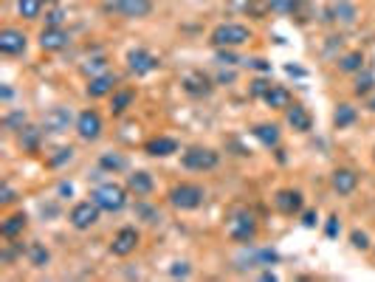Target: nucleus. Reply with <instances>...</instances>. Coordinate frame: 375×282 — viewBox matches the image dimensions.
I'll return each instance as SVG.
<instances>
[{
  "mask_svg": "<svg viewBox=\"0 0 375 282\" xmlns=\"http://www.w3.org/2000/svg\"><path fill=\"white\" fill-rule=\"evenodd\" d=\"M209 40H212L214 48H234V46H243V43L252 40V28L243 26V23H221V26L212 28Z\"/></svg>",
  "mask_w": 375,
  "mask_h": 282,
  "instance_id": "f257e3e1",
  "label": "nucleus"
},
{
  "mask_svg": "<svg viewBox=\"0 0 375 282\" xmlns=\"http://www.w3.org/2000/svg\"><path fill=\"white\" fill-rule=\"evenodd\" d=\"M170 203L175 206V209H181V212H192V209H198V206H203V201H206V190L201 183H178V186H172L170 190Z\"/></svg>",
  "mask_w": 375,
  "mask_h": 282,
  "instance_id": "f03ea898",
  "label": "nucleus"
},
{
  "mask_svg": "<svg viewBox=\"0 0 375 282\" xmlns=\"http://www.w3.org/2000/svg\"><path fill=\"white\" fill-rule=\"evenodd\" d=\"M90 201L97 203L102 212H121L124 206H128V190L124 186H119V183H102V186H97V190L90 192Z\"/></svg>",
  "mask_w": 375,
  "mask_h": 282,
  "instance_id": "7ed1b4c3",
  "label": "nucleus"
},
{
  "mask_svg": "<svg viewBox=\"0 0 375 282\" xmlns=\"http://www.w3.org/2000/svg\"><path fill=\"white\" fill-rule=\"evenodd\" d=\"M229 237L234 243H252L257 237V217L248 209H234L229 217Z\"/></svg>",
  "mask_w": 375,
  "mask_h": 282,
  "instance_id": "20e7f679",
  "label": "nucleus"
},
{
  "mask_svg": "<svg viewBox=\"0 0 375 282\" xmlns=\"http://www.w3.org/2000/svg\"><path fill=\"white\" fill-rule=\"evenodd\" d=\"M183 167L192 170V172H206V170H214L217 161H221V155H217L212 147H190L183 152Z\"/></svg>",
  "mask_w": 375,
  "mask_h": 282,
  "instance_id": "39448f33",
  "label": "nucleus"
},
{
  "mask_svg": "<svg viewBox=\"0 0 375 282\" xmlns=\"http://www.w3.org/2000/svg\"><path fill=\"white\" fill-rule=\"evenodd\" d=\"M139 240H141V234H139L136 226L119 229L116 237H113V243H110V254H113V257H130L136 248H139Z\"/></svg>",
  "mask_w": 375,
  "mask_h": 282,
  "instance_id": "423d86ee",
  "label": "nucleus"
},
{
  "mask_svg": "<svg viewBox=\"0 0 375 282\" xmlns=\"http://www.w3.org/2000/svg\"><path fill=\"white\" fill-rule=\"evenodd\" d=\"M99 206L93 203V201H79L74 209H71V214H68V221H71V226L74 229H79V232H85V229H90L93 223L99 221Z\"/></svg>",
  "mask_w": 375,
  "mask_h": 282,
  "instance_id": "0eeeda50",
  "label": "nucleus"
},
{
  "mask_svg": "<svg viewBox=\"0 0 375 282\" xmlns=\"http://www.w3.org/2000/svg\"><path fill=\"white\" fill-rule=\"evenodd\" d=\"M128 66H130V71L136 77H147L152 71H159L161 59L155 54H150V51H144V48H133V51H128Z\"/></svg>",
  "mask_w": 375,
  "mask_h": 282,
  "instance_id": "6e6552de",
  "label": "nucleus"
},
{
  "mask_svg": "<svg viewBox=\"0 0 375 282\" xmlns=\"http://www.w3.org/2000/svg\"><path fill=\"white\" fill-rule=\"evenodd\" d=\"M77 136L82 141H97L102 136V116L97 110H82L77 116Z\"/></svg>",
  "mask_w": 375,
  "mask_h": 282,
  "instance_id": "1a4fd4ad",
  "label": "nucleus"
},
{
  "mask_svg": "<svg viewBox=\"0 0 375 282\" xmlns=\"http://www.w3.org/2000/svg\"><path fill=\"white\" fill-rule=\"evenodd\" d=\"M108 9L124 14V17H147L152 12V0H113V3H108Z\"/></svg>",
  "mask_w": 375,
  "mask_h": 282,
  "instance_id": "9d476101",
  "label": "nucleus"
},
{
  "mask_svg": "<svg viewBox=\"0 0 375 282\" xmlns=\"http://www.w3.org/2000/svg\"><path fill=\"white\" fill-rule=\"evenodd\" d=\"M26 34L20 28H3L0 31V51H3L6 57H17L26 51Z\"/></svg>",
  "mask_w": 375,
  "mask_h": 282,
  "instance_id": "9b49d317",
  "label": "nucleus"
},
{
  "mask_svg": "<svg viewBox=\"0 0 375 282\" xmlns=\"http://www.w3.org/2000/svg\"><path fill=\"white\" fill-rule=\"evenodd\" d=\"M68 31L65 28H59V26H48L43 28V34H40V48L43 51H62V48H68Z\"/></svg>",
  "mask_w": 375,
  "mask_h": 282,
  "instance_id": "f8f14e48",
  "label": "nucleus"
},
{
  "mask_svg": "<svg viewBox=\"0 0 375 282\" xmlns=\"http://www.w3.org/2000/svg\"><path fill=\"white\" fill-rule=\"evenodd\" d=\"M274 206L283 212V214H296V212H302L305 198H302L299 190H279V192L274 195Z\"/></svg>",
  "mask_w": 375,
  "mask_h": 282,
  "instance_id": "ddd939ff",
  "label": "nucleus"
},
{
  "mask_svg": "<svg viewBox=\"0 0 375 282\" xmlns=\"http://www.w3.org/2000/svg\"><path fill=\"white\" fill-rule=\"evenodd\" d=\"M330 186H333L338 195H353L356 186H358V175L353 170H347V167H341V170H336L330 175Z\"/></svg>",
  "mask_w": 375,
  "mask_h": 282,
  "instance_id": "4468645a",
  "label": "nucleus"
},
{
  "mask_svg": "<svg viewBox=\"0 0 375 282\" xmlns=\"http://www.w3.org/2000/svg\"><path fill=\"white\" fill-rule=\"evenodd\" d=\"M144 152L150 155V159H167V155L178 152V141L170 139V136H155L144 144Z\"/></svg>",
  "mask_w": 375,
  "mask_h": 282,
  "instance_id": "2eb2a0df",
  "label": "nucleus"
},
{
  "mask_svg": "<svg viewBox=\"0 0 375 282\" xmlns=\"http://www.w3.org/2000/svg\"><path fill=\"white\" fill-rule=\"evenodd\" d=\"M183 90L186 93H192V97H206V93L212 90V79L203 74V71H190V74H183Z\"/></svg>",
  "mask_w": 375,
  "mask_h": 282,
  "instance_id": "dca6fc26",
  "label": "nucleus"
},
{
  "mask_svg": "<svg viewBox=\"0 0 375 282\" xmlns=\"http://www.w3.org/2000/svg\"><path fill=\"white\" fill-rule=\"evenodd\" d=\"M128 190L136 192V198H147V195H152V190H155V181H152L150 172L139 170V172H133V175L128 178Z\"/></svg>",
  "mask_w": 375,
  "mask_h": 282,
  "instance_id": "f3484780",
  "label": "nucleus"
},
{
  "mask_svg": "<svg viewBox=\"0 0 375 282\" xmlns=\"http://www.w3.org/2000/svg\"><path fill=\"white\" fill-rule=\"evenodd\" d=\"M113 85H116V77H113V74L90 77V82H88V97H90V99H102V97H108V93H113Z\"/></svg>",
  "mask_w": 375,
  "mask_h": 282,
  "instance_id": "a211bd4d",
  "label": "nucleus"
},
{
  "mask_svg": "<svg viewBox=\"0 0 375 282\" xmlns=\"http://www.w3.org/2000/svg\"><path fill=\"white\" fill-rule=\"evenodd\" d=\"M68 124H71V110H65V108H54V110L45 116L43 128H45L48 133H65Z\"/></svg>",
  "mask_w": 375,
  "mask_h": 282,
  "instance_id": "6ab92c4d",
  "label": "nucleus"
},
{
  "mask_svg": "<svg viewBox=\"0 0 375 282\" xmlns=\"http://www.w3.org/2000/svg\"><path fill=\"white\" fill-rule=\"evenodd\" d=\"M26 226H28V217H26V212H17V214L6 217V221L0 223V234H3L6 240H14L17 234H23V232H26Z\"/></svg>",
  "mask_w": 375,
  "mask_h": 282,
  "instance_id": "aec40b11",
  "label": "nucleus"
},
{
  "mask_svg": "<svg viewBox=\"0 0 375 282\" xmlns=\"http://www.w3.org/2000/svg\"><path fill=\"white\" fill-rule=\"evenodd\" d=\"M252 136H254L263 147H279V128H276V124H268V121L254 124Z\"/></svg>",
  "mask_w": 375,
  "mask_h": 282,
  "instance_id": "412c9836",
  "label": "nucleus"
},
{
  "mask_svg": "<svg viewBox=\"0 0 375 282\" xmlns=\"http://www.w3.org/2000/svg\"><path fill=\"white\" fill-rule=\"evenodd\" d=\"M288 124H291L296 133H307L310 124H314V119H310V113L302 105H291L288 108Z\"/></svg>",
  "mask_w": 375,
  "mask_h": 282,
  "instance_id": "4be33fe9",
  "label": "nucleus"
},
{
  "mask_svg": "<svg viewBox=\"0 0 375 282\" xmlns=\"http://www.w3.org/2000/svg\"><path fill=\"white\" fill-rule=\"evenodd\" d=\"M265 105L274 108V110H288L291 108V93L285 88H279V85H271V90L265 93Z\"/></svg>",
  "mask_w": 375,
  "mask_h": 282,
  "instance_id": "5701e85b",
  "label": "nucleus"
},
{
  "mask_svg": "<svg viewBox=\"0 0 375 282\" xmlns=\"http://www.w3.org/2000/svg\"><path fill=\"white\" fill-rule=\"evenodd\" d=\"M133 99H136V93H133V90H128V88H124V90H116V93H113V102H110L113 116H121L124 110H128V108L133 105Z\"/></svg>",
  "mask_w": 375,
  "mask_h": 282,
  "instance_id": "b1692460",
  "label": "nucleus"
},
{
  "mask_svg": "<svg viewBox=\"0 0 375 282\" xmlns=\"http://www.w3.org/2000/svg\"><path fill=\"white\" fill-rule=\"evenodd\" d=\"M28 263L34 265V268H45L51 263V252H48L45 245H40V243H31L28 245Z\"/></svg>",
  "mask_w": 375,
  "mask_h": 282,
  "instance_id": "393cba45",
  "label": "nucleus"
},
{
  "mask_svg": "<svg viewBox=\"0 0 375 282\" xmlns=\"http://www.w3.org/2000/svg\"><path fill=\"white\" fill-rule=\"evenodd\" d=\"M364 68V54L361 51H350L338 59V71H345V74H356Z\"/></svg>",
  "mask_w": 375,
  "mask_h": 282,
  "instance_id": "a878e982",
  "label": "nucleus"
},
{
  "mask_svg": "<svg viewBox=\"0 0 375 282\" xmlns=\"http://www.w3.org/2000/svg\"><path fill=\"white\" fill-rule=\"evenodd\" d=\"M356 121V108H350V105H338L336 108V113H333V124L341 130V128H350V124Z\"/></svg>",
  "mask_w": 375,
  "mask_h": 282,
  "instance_id": "bb28decb",
  "label": "nucleus"
},
{
  "mask_svg": "<svg viewBox=\"0 0 375 282\" xmlns=\"http://www.w3.org/2000/svg\"><path fill=\"white\" fill-rule=\"evenodd\" d=\"M43 6H45L43 0H17V12H20V17H26V20H37Z\"/></svg>",
  "mask_w": 375,
  "mask_h": 282,
  "instance_id": "cd10ccee",
  "label": "nucleus"
},
{
  "mask_svg": "<svg viewBox=\"0 0 375 282\" xmlns=\"http://www.w3.org/2000/svg\"><path fill=\"white\" fill-rule=\"evenodd\" d=\"M372 85H375V77L367 71L364 77H358V79H356V88H353V90H356V97H367V93L372 90Z\"/></svg>",
  "mask_w": 375,
  "mask_h": 282,
  "instance_id": "c85d7f7f",
  "label": "nucleus"
},
{
  "mask_svg": "<svg viewBox=\"0 0 375 282\" xmlns=\"http://www.w3.org/2000/svg\"><path fill=\"white\" fill-rule=\"evenodd\" d=\"M99 167H102V170H113V172H116V170H121V167H124V159H121V155H116V152H113V155L108 152V155H102V159H99Z\"/></svg>",
  "mask_w": 375,
  "mask_h": 282,
  "instance_id": "c756f323",
  "label": "nucleus"
},
{
  "mask_svg": "<svg viewBox=\"0 0 375 282\" xmlns=\"http://www.w3.org/2000/svg\"><path fill=\"white\" fill-rule=\"evenodd\" d=\"M71 159H74V150H71V147H59L57 155H51V159H48V164H51V167H59V164H65V161H71Z\"/></svg>",
  "mask_w": 375,
  "mask_h": 282,
  "instance_id": "7c9ffc66",
  "label": "nucleus"
},
{
  "mask_svg": "<svg viewBox=\"0 0 375 282\" xmlns=\"http://www.w3.org/2000/svg\"><path fill=\"white\" fill-rule=\"evenodd\" d=\"M20 141H23L28 150H37V141H40V130H34V128H26V130H23V136H20Z\"/></svg>",
  "mask_w": 375,
  "mask_h": 282,
  "instance_id": "2f4dec72",
  "label": "nucleus"
},
{
  "mask_svg": "<svg viewBox=\"0 0 375 282\" xmlns=\"http://www.w3.org/2000/svg\"><path fill=\"white\" fill-rule=\"evenodd\" d=\"M23 124H26V113H23V110L6 116V128H9V130H23Z\"/></svg>",
  "mask_w": 375,
  "mask_h": 282,
  "instance_id": "473e14b6",
  "label": "nucleus"
},
{
  "mask_svg": "<svg viewBox=\"0 0 375 282\" xmlns=\"http://www.w3.org/2000/svg\"><path fill=\"white\" fill-rule=\"evenodd\" d=\"M350 240H353V245H356V248H361V252H367V248H369V237H367L364 232H358V229L350 234Z\"/></svg>",
  "mask_w": 375,
  "mask_h": 282,
  "instance_id": "72a5a7b5",
  "label": "nucleus"
},
{
  "mask_svg": "<svg viewBox=\"0 0 375 282\" xmlns=\"http://www.w3.org/2000/svg\"><path fill=\"white\" fill-rule=\"evenodd\" d=\"M268 90H271V82H265V79H254V85H252V97H265Z\"/></svg>",
  "mask_w": 375,
  "mask_h": 282,
  "instance_id": "f704fd0d",
  "label": "nucleus"
},
{
  "mask_svg": "<svg viewBox=\"0 0 375 282\" xmlns=\"http://www.w3.org/2000/svg\"><path fill=\"white\" fill-rule=\"evenodd\" d=\"M190 274H192L190 263H172V268H170V276H190Z\"/></svg>",
  "mask_w": 375,
  "mask_h": 282,
  "instance_id": "c9c22d12",
  "label": "nucleus"
},
{
  "mask_svg": "<svg viewBox=\"0 0 375 282\" xmlns=\"http://www.w3.org/2000/svg\"><path fill=\"white\" fill-rule=\"evenodd\" d=\"M338 229H341V223H338V217L333 214V217H327V226H325V234L333 240V237H338Z\"/></svg>",
  "mask_w": 375,
  "mask_h": 282,
  "instance_id": "e433bc0d",
  "label": "nucleus"
},
{
  "mask_svg": "<svg viewBox=\"0 0 375 282\" xmlns=\"http://www.w3.org/2000/svg\"><path fill=\"white\" fill-rule=\"evenodd\" d=\"M217 62H221V66H237V57L234 54H229V51H217Z\"/></svg>",
  "mask_w": 375,
  "mask_h": 282,
  "instance_id": "4c0bfd02",
  "label": "nucleus"
},
{
  "mask_svg": "<svg viewBox=\"0 0 375 282\" xmlns=\"http://www.w3.org/2000/svg\"><path fill=\"white\" fill-rule=\"evenodd\" d=\"M302 226H305V229H314V226H316V212H305Z\"/></svg>",
  "mask_w": 375,
  "mask_h": 282,
  "instance_id": "58836bf2",
  "label": "nucleus"
},
{
  "mask_svg": "<svg viewBox=\"0 0 375 282\" xmlns=\"http://www.w3.org/2000/svg\"><path fill=\"white\" fill-rule=\"evenodd\" d=\"M14 201V192H12V186L3 183V192H0V203H12Z\"/></svg>",
  "mask_w": 375,
  "mask_h": 282,
  "instance_id": "ea45409f",
  "label": "nucleus"
},
{
  "mask_svg": "<svg viewBox=\"0 0 375 282\" xmlns=\"http://www.w3.org/2000/svg\"><path fill=\"white\" fill-rule=\"evenodd\" d=\"M62 20H65V14H62V12H51V17H48V26H59Z\"/></svg>",
  "mask_w": 375,
  "mask_h": 282,
  "instance_id": "a19ab883",
  "label": "nucleus"
},
{
  "mask_svg": "<svg viewBox=\"0 0 375 282\" xmlns=\"http://www.w3.org/2000/svg\"><path fill=\"white\" fill-rule=\"evenodd\" d=\"M252 66H254L257 71H268V68H271V66H268V62H265V59H254V62H252Z\"/></svg>",
  "mask_w": 375,
  "mask_h": 282,
  "instance_id": "79ce46f5",
  "label": "nucleus"
},
{
  "mask_svg": "<svg viewBox=\"0 0 375 282\" xmlns=\"http://www.w3.org/2000/svg\"><path fill=\"white\" fill-rule=\"evenodd\" d=\"M291 3V0H274V9H285Z\"/></svg>",
  "mask_w": 375,
  "mask_h": 282,
  "instance_id": "37998d69",
  "label": "nucleus"
},
{
  "mask_svg": "<svg viewBox=\"0 0 375 282\" xmlns=\"http://www.w3.org/2000/svg\"><path fill=\"white\" fill-rule=\"evenodd\" d=\"M369 110H372V113H375V97H372V99H369Z\"/></svg>",
  "mask_w": 375,
  "mask_h": 282,
  "instance_id": "c03bdc74",
  "label": "nucleus"
},
{
  "mask_svg": "<svg viewBox=\"0 0 375 282\" xmlns=\"http://www.w3.org/2000/svg\"><path fill=\"white\" fill-rule=\"evenodd\" d=\"M43 3H57V0H43Z\"/></svg>",
  "mask_w": 375,
  "mask_h": 282,
  "instance_id": "a18cd8bd",
  "label": "nucleus"
}]
</instances>
